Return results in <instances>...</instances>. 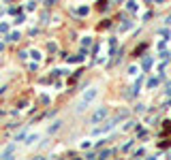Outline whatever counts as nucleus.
<instances>
[{
    "instance_id": "f257e3e1",
    "label": "nucleus",
    "mask_w": 171,
    "mask_h": 160,
    "mask_svg": "<svg viewBox=\"0 0 171 160\" xmlns=\"http://www.w3.org/2000/svg\"><path fill=\"white\" fill-rule=\"evenodd\" d=\"M94 96H96V90H94V88H90V90H86V92H84V96H81V98H79V103H77L75 111H77V113L86 111V109H88V105H90L92 101H94Z\"/></svg>"
},
{
    "instance_id": "f03ea898",
    "label": "nucleus",
    "mask_w": 171,
    "mask_h": 160,
    "mask_svg": "<svg viewBox=\"0 0 171 160\" xmlns=\"http://www.w3.org/2000/svg\"><path fill=\"white\" fill-rule=\"evenodd\" d=\"M105 118H107V107H101L98 111H94V115L90 118V122L92 124H98V122H103Z\"/></svg>"
},
{
    "instance_id": "7ed1b4c3",
    "label": "nucleus",
    "mask_w": 171,
    "mask_h": 160,
    "mask_svg": "<svg viewBox=\"0 0 171 160\" xmlns=\"http://www.w3.org/2000/svg\"><path fill=\"white\" fill-rule=\"evenodd\" d=\"M13 152H15V145H9L7 150L2 152V158H9V156H11V154H13Z\"/></svg>"
},
{
    "instance_id": "20e7f679",
    "label": "nucleus",
    "mask_w": 171,
    "mask_h": 160,
    "mask_svg": "<svg viewBox=\"0 0 171 160\" xmlns=\"http://www.w3.org/2000/svg\"><path fill=\"white\" fill-rule=\"evenodd\" d=\"M150 66H152V58H146L143 60V68H150Z\"/></svg>"
},
{
    "instance_id": "39448f33",
    "label": "nucleus",
    "mask_w": 171,
    "mask_h": 160,
    "mask_svg": "<svg viewBox=\"0 0 171 160\" xmlns=\"http://www.w3.org/2000/svg\"><path fill=\"white\" fill-rule=\"evenodd\" d=\"M130 150H133V141H128V143L122 147V152H130Z\"/></svg>"
},
{
    "instance_id": "423d86ee",
    "label": "nucleus",
    "mask_w": 171,
    "mask_h": 160,
    "mask_svg": "<svg viewBox=\"0 0 171 160\" xmlns=\"http://www.w3.org/2000/svg\"><path fill=\"white\" fill-rule=\"evenodd\" d=\"M126 7H128V11H137V2H133V0H130V2L126 4Z\"/></svg>"
},
{
    "instance_id": "0eeeda50",
    "label": "nucleus",
    "mask_w": 171,
    "mask_h": 160,
    "mask_svg": "<svg viewBox=\"0 0 171 160\" xmlns=\"http://www.w3.org/2000/svg\"><path fill=\"white\" fill-rule=\"evenodd\" d=\"M158 85V79H150V83H148V88H156Z\"/></svg>"
},
{
    "instance_id": "6e6552de",
    "label": "nucleus",
    "mask_w": 171,
    "mask_h": 160,
    "mask_svg": "<svg viewBox=\"0 0 171 160\" xmlns=\"http://www.w3.org/2000/svg\"><path fill=\"white\" fill-rule=\"evenodd\" d=\"M58 128H60V122H56V124H54V126H52V128H49V132H56Z\"/></svg>"
},
{
    "instance_id": "1a4fd4ad",
    "label": "nucleus",
    "mask_w": 171,
    "mask_h": 160,
    "mask_svg": "<svg viewBox=\"0 0 171 160\" xmlns=\"http://www.w3.org/2000/svg\"><path fill=\"white\" fill-rule=\"evenodd\" d=\"M17 38H19V34H17V32H13V34L9 36V41H17Z\"/></svg>"
},
{
    "instance_id": "9d476101",
    "label": "nucleus",
    "mask_w": 171,
    "mask_h": 160,
    "mask_svg": "<svg viewBox=\"0 0 171 160\" xmlns=\"http://www.w3.org/2000/svg\"><path fill=\"white\" fill-rule=\"evenodd\" d=\"M109 156H111V150H107V152H103V154H101V158H109Z\"/></svg>"
},
{
    "instance_id": "9b49d317",
    "label": "nucleus",
    "mask_w": 171,
    "mask_h": 160,
    "mask_svg": "<svg viewBox=\"0 0 171 160\" xmlns=\"http://www.w3.org/2000/svg\"><path fill=\"white\" fill-rule=\"evenodd\" d=\"M77 13H79V15H86V13H88V7H81L79 11H77Z\"/></svg>"
},
{
    "instance_id": "f8f14e48",
    "label": "nucleus",
    "mask_w": 171,
    "mask_h": 160,
    "mask_svg": "<svg viewBox=\"0 0 171 160\" xmlns=\"http://www.w3.org/2000/svg\"><path fill=\"white\" fill-rule=\"evenodd\" d=\"M34 141H36V135H30V137H28V141H26V143H34Z\"/></svg>"
},
{
    "instance_id": "ddd939ff",
    "label": "nucleus",
    "mask_w": 171,
    "mask_h": 160,
    "mask_svg": "<svg viewBox=\"0 0 171 160\" xmlns=\"http://www.w3.org/2000/svg\"><path fill=\"white\" fill-rule=\"evenodd\" d=\"M167 94L171 96V83H167Z\"/></svg>"
}]
</instances>
